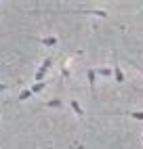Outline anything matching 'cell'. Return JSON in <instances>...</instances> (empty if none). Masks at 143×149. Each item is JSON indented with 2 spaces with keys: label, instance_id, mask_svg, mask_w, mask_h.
Returning a JSON list of instances; mask_svg holds the SVG:
<instances>
[{
  "label": "cell",
  "instance_id": "7",
  "mask_svg": "<svg viewBox=\"0 0 143 149\" xmlns=\"http://www.w3.org/2000/svg\"><path fill=\"white\" fill-rule=\"evenodd\" d=\"M124 116H130V118H135V120L143 122V111H122Z\"/></svg>",
  "mask_w": 143,
  "mask_h": 149
},
{
  "label": "cell",
  "instance_id": "4",
  "mask_svg": "<svg viewBox=\"0 0 143 149\" xmlns=\"http://www.w3.org/2000/svg\"><path fill=\"white\" fill-rule=\"evenodd\" d=\"M114 78H116V82H118V84H122V82H124V74H122V69H120L118 65L114 67Z\"/></svg>",
  "mask_w": 143,
  "mask_h": 149
},
{
  "label": "cell",
  "instance_id": "13",
  "mask_svg": "<svg viewBox=\"0 0 143 149\" xmlns=\"http://www.w3.org/2000/svg\"><path fill=\"white\" fill-rule=\"evenodd\" d=\"M6 88H8L6 84H0V93H2V91H6Z\"/></svg>",
  "mask_w": 143,
  "mask_h": 149
},
{
  "label": "cell",
  "instance_id": "14",
  "mask_svg": "<svg viewBox=\"0 0 143 149\" xmlns=\"http://www.w3.org/2000/svg\"><path fill=\"white\" fill-rule=\"evenodd\" d=\"M137 69H139V72H141V74H143V67H139V65H137Z\"/></svg>",
  "mask_w": 143,
  "mask_h": 149
},
{
  "label": "cell",
  "instance_id": "11",
  "mask_svg": "<svg viewBox=\"0 0 143 149\" xmlns=\"http://www.w3.org/2000/svg\"><path fill=\"white\" fill-rule=\"evenodd\" d=\"M29 97H32V91H29V88H25V91L19 93V101H25V99H29Z\"/></svg>",
  "mask_w": 143,
  "mask_h": 149
},
{
  "label": "cell",
  "instance_id": "8",
  "mask_svg": "<svg viewBox=\"0 0 143 149\" xmlns=\"http://www.w3.org/2000/svg\"><path fill=\"white\" fill-rule=\"evenodd\" d=\"M44 88H46V84H44V82H36L32 88H29V91H32V95H34V93H42Z\"/></svg>",
  "mask_w": 143,
  "mask_h": 149
},
{
  "label": "cell",
  "instance_id": "12",
  "mask_svg": "<svg viewBox=\"0 0 143 149\" xmlns=\"http://www.w3.org/2000/svg\"><path fill=\"white\" fill-rule=\"evenodd\" d=\"M50 65H53V57H48V59H44V61H42V65H40V67H44L46 72H48V67H50Z\"/></svg>",
  "mask_w": 143,
  "mask_h": 149
},
{
  "label": "cell",
  "instance_id": "1",
  "mask_svg": "<svg viewBox=\"0 0 143 149\" xmlns=\"http://www.w3.org/2000/svg\"><path fill=\"white\" fill-rule=\"evenodd\" d=\"M86 78H88L90 95H93V97H97V86H95V69H86Z\"/></svg>",
  "mask_w": 143,
  "mask_h": 149
},
{
  "label": "cell",
  "instance_id": "10",
  "mask_svg": "<svg viewBox=\"0 0 143 149\" xmlns=\"http://www.w3.org/2000/svg\"><path fill=\"white\" fill-rule=\"evenodd\" d=\"M44 105H46V107H63V103H61L59 99H50V101H46Z\"/></svg>",
  "mask_w": 143,
  "mask_h": 149
},
{
  "label": "cell",
  "instance_id": "6",
  "mask_svg": "<svg viewBox=\"0 0 143 149\" xmlns=\"http://www.w3.org/2000/svg\"><path fill=\"white\" fill-rule=\"evenodd\" d=\"M95 74H99V76H114V69H109V67H99V69H95Z\"/></svg>",
  "mask_w": 143,
  "mask_h": 149
},
{
  "label": "cell",
  "instance_id": "5",
  "mask_svg": "<svg viewBox=\"0 0 143 149\" xmlns=\"http://www.w3.org/2000/svg\"><path fill=\"white\" fill-rule=\"evenodd\" d=\"M82 13H88V15H97V17H107L105 11H97V8H84Z\"/></svg>",
  "mask_w": 143,
  "mask_h": 149
},
{
  "label": "cell",
  "instance_id": "2",
  "mask_svg": "<svg viewBox=\"0 0 143 149\" xmlns=\"http://www.w3.org/2000/svg\"><path fill=\"white\" fill-rule=\"evenodd\" d=\"M69 107H72V109H74V113H76L78 118H82V116H84V109H82V107H80V103L76 101V99H72V101H69Z\"/></svg>",
  "mask_w": 143,
  "mask_h": 149
},
{
  "label": "cell",
  "instance_id": "9",
  "mask_svg": "<svg viewBox=\"0 0 143 149\" xmlns=\"http://www.w3.org/2000/svg\"><path fill=\"white\" fill-rule=\"evenodd\" d=\"M44 76H46V69L40 67L38 72H36V82H44Z\"/></svg>",
  "mask_w": 143,
  "mask_h": 149
},
{
  "label": "cell",
  "instance_id": "3",
  "mask_svg": "<svg viewBox=\"0 0 143 149\" xmlns=\"http://www.w3.org/2000/svg\"><path fill=\"white\" fill-rule=\"evenodd\" d=\"M40 42H42V44H46V46H55V44L59 42V38H55V36H48V38H40Z\"/></svg>",
  "mask_w": 143,
  "mask_h": 149
}]
</instances>
